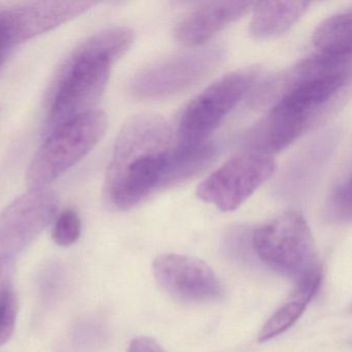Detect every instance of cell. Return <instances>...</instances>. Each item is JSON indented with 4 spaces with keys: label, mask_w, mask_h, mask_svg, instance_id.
<instances>
[{
    "label": "cell",
    "mask_w": 352,
    "mask_h": 352,
    "mask_svg": "<svg viewBox=\"0 0 352 352\" xmlns=\"http://www.w3.org/2000/svg\"><path fill=\"white\" fill-rule=\"evenodd\" d=\"M59 199L50 189H36L0 213V283L11 278L17 257L56 218Z\"/></svg>",
    "instance_id": "5"
},
{
    "label": "cell",
    "mask_w": 352,
    "mask_h": 352,
    "mask_svg": "<svg viewBox=\"0 0 352 352\" xmlns=\"http://www.w3.org/2000/svg\"><path fill=\"white\" fill-rule=\"evenodd\" d=\"M224 57V49L215 46L162 59L133 78L131 94L144 100L176 96L209 77L220 67Z\"/></svg>",
    "instance_id": "7"
},
{
    "label": "cell",
    "mask_w": 352,
    "mask_h": 352,
    "mask_svg": "<svg viewBox=\"0 0 352 352\" xmlns=\"http://www.w3.org/2000/svg\"><path fill=\"white\" fill-rule=\"evenodd\" d=\"M351 12H343L325 19L313 34V43L320 53L348 56L351 55Z\"/></svg>",
    "instance_id": "17"
},
{
    "label": "cell",
    "mask_w": 352,
    "mask_h": 352,
    "mask_svg": "<svg viewBox=\"0 0 352 352\" xmlns=\"http://www.w3.org/2000/svg\"><path fill=\"white\" fill-rule=\"evenodd\" d=\"M170 143V127L162 117L141 114L124 123L104 179V197L109 207L126 211L158 190Z\"/></svg>",
    "instance_id": "1"
},
{
    "label": "cell",
    "mask_w": 352,
    "mask_h": 352,
    "mask_svg": "<svg viewBox=\"0 0 352 352\" xmlns=\"http://www.w3.org/2000/svg\"><path fill=\"white\" fill-rule=\"evenodd\" d=\"M107 126L106 113L94 110L48 133L28 170L30 190L47 188L83 160L100 143Z\"/></svg>",
    "instance_id": "3"
},
{
    "label": "cell",
    "mask_w": 352,
    "mask_h": 352,
    "mask_svg": "<svg viewBox=\"0 0 352 352\" xmlns=\"http://www.w3.org/2000/svg\"><path fill=\"white\" fill-rule=\"evenodd\" d=\"M82 232V222L75 210H65L56 218L52 236L58 246L67 247L79 240Z\"/></svg>",
    "instance_id": "20"
},
{
    "label": "cell",
    "mask_w": 352,
    "mask_h": 352,
    "mask_svg": "<svg viewBox=\"0 0 352 352\" xmlns=\"http://www.w3.org/2000/svg\"><path fill=\"white\" fill-rule=\"evenodd\" d=\"M351 214V178L348 168L347 172L338 179L329 193L325 217L333 223H349Z\"/></svg>",
    "instance_id": "18"
},
{
    "label": "cell",
    "mask_w": 352,
    "mask_h": 352,
    "mask_svg": "<svg viewBox=\"0 0 352 352\" xmlns=\"http://www.w3.org/2000/svg\"><path fill=\"white\" fill-rule=\"evenodd\" d=\"M251 243L265 265L298 281L319 269L310 228L296 212L280 215L256 228L251 234Z\"/></svg>",
    "instance_id": "4"
},
{
    "label": "cell",
    "mask_w": 352,
    "mask_h": 352,
    "mask_svg": "<svg viewBox=\"0 0 352 352\" xmlns=\"http://www.w3.org/2000/svg\"><path fill=\"white\" fill-rule=\"evenodd\" d=\"M18 298L11 278L0 283V346L7 343L17 322Z\"/></svg>",
    "instance_id": "19"
},
{
    "label": "cell",
    "mask_w": 352,
    "mask_h": 352,
    "mask_svg": "<svg viewBox=\"0 0 352 352\" xmlns=\"http://www.w3.org/2000/svg\"><path fill=\"white\" fill-rule=\"evenodd\" d=\"M275 170L270 155L247 151L228 160L197 188V197L223 212L238 209Z\"/></svg>",
    "instance_id": "9"
},
{
    "label": "cell",
    "mask_w": 352,
    "mask_h": 352,
    "mask_svg": "<svg viewBox=\"0 0 352 352\" xmlns=\"http://www.w3.org/2000/svg\"><path fill=\"white\" fill-rule=\"evenodd\" d=\"M127 352H164L160 344L147 337L133 340Z\"/></svg>",
    "instance_id": "21"
},
{
    "label": "cell",
    "mask_w": 352,
    "mask_h": 352,
    "mask_svg": "<svg viewBox=\"0 0 352 352\" xmlns=\"http://www.w3.org/2000/svg\"><path fill=\"white\" fill-rule=\"evenodd\" d=\"M258 76L255 67L238 69L214 82L185 109L179 125V145H199L238 106Z\"/></svg>",
    "instance_id": "6"
},
{
    "label": "cell",
    "mask_w": 352,
    "mask_h": 352,
    "mask_svg": "<svg viewBox=\"0 0 352 352\" xmlns=\"http://www.w3.org/2000/svg\"><path fill=\"white\" fill-rule=\"evenodd\" d=\"M216 147L213 144L179 145L170 150L160 178L158 190L172 188L190 180L208 168L215 160Z\"/></svg>",
    "instance_id": "13"
},
{
    "label": "cell",
    "mask_w": 352,
    "mask_h": 352,
    "mask_svg": "<svg viewBox=\"0 0 352 352\" xmlns=\"http://www.w3.org/2000/svg\"><path fill=\"white\" fill-rule=\"evenodd\" d=\"M154 276L168 294L188 302L218 300L223 294L213 270L197 257L164 254L154 261Z\"/></svg>",
    "instance_id": "11"
},
{
    "label": "cell",
    "mask_w": 352,
    "mask_h": 352,
    "mask_svg": "<svg viewBox=\"0 0 352 352\" xmlns=\"http://www.w3.org/2000/svg\"><path fill=\"white\" fill-rule=\"evenodd\" d=\"M133 32L111 28L80 44L61 65L49 102L46 135L72 119L96 110L113 65L131 48Z\"/></svg>",
    "instance_id": "2"
},
{
    "label": "cell",
    "mask_w": 352,
    "mask_h": 352,
    "mask_svg": "<svg viewBox=\"0 0 352 352\" xmlns=\"http://www.w3.org/2000/svg\"><path fill=\"white\" fill-rule=\"evenodd\" d=\"M248 1L208 3L187 14L177 25L175 36L185 46H199L250 11Z\"/></svg>",
    "instance_id": "12"
},
{
    "label": "cell",
    "mask_w": 352,
    "mask_h": 352,
    "mask_svg": "<svg viewBox=\"0 0 352 352\" xmlns=\"http://www.w3.org/2000/svg\"><path fill=\"white\" fill-rule=\"evenodd\" d=\"M255 6V5H254ZM306 1H267L255 6L250 34L256 38H270L287 32L306 13Z\"/></svg>",
    "instance_id": "16"
},
{
    "label": "cell",
    "mask_w": 352,
    "mask_h": 352,
    "mask_svg": "<svg viewBox=\"0 0 352 352\" xmlns=\"http://www.w3.org/2000/svg\"><path fill=\"white\" fill-rule=\"evenodd\" d=\"M94 5L86 0H44L1 10L0 48L10 52L18 45L79 17Z\"/></svg>",
    "instance_id": "10"
},
{
    "label": "cell",
    "mask_w": 352,
    "mask_h": 352,
    "mask_svg": "<svg viewBox=\"0 0 352 352\" xmlns=\"http://www.w3.org/2000/svg\"><path fill=\"white\" fill-rule=\"evenodd\" d=\"M335 138L315 140L287 166L282 179L281 190L286 195L300 193L312 184L333 151Z\"/></svg>",
    "instance_id": "15"
},
{
    "label": "cell",
    "mask_w": 352,
    "mask_h": 352,
    "mask_svg": "<svg viewBox=\"0 0 352 352\" xmlns=\"http://www.w3.org/2000/svg\"><path fill=\"white\" fill-rule=\"evenodd\" d=\"M8 54H9V52L6 50H3V49H0V67H1V65H3V63H5L6 59H7Z\"/></svg>",
    "instance_id": "22"
},
{
    "label": "cell",
    "mask_w": 352,
    "mask_h": 352,
    "mask_svg": "<svg viewBox=\"0 0 352 352\" xmlns=\"http://www.w3.org/2000/svg\"><path fill=\"white\" fill-rule=\"evenodd\" d=\"M321 282L320 270L298 280L288 300L270 317L258 335L259 342H267L287 331L296 323L316 294Z\"/></svg>",
    "instance_id": "14"
},
{
    "label": "cell",
    "mask_w": 352,
    "mask_h": 352,
    "mask_svg": "<svg viewBox=\"0 0 352 352\" xmlns=\"http://www.w3.org/2000/svg\"><path fill=\"white\" fill-rule=\"evenodd\" d=\"M274 104L245 137L248 151L270 156L278 153L323 122L340 106L294 98H280Z\"/></svg>",
    "instance_id": "8"
}]
</instances>
